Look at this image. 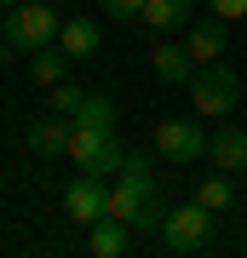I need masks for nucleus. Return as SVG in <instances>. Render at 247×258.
<instances>
[{
	"mask_svg": "<svg viewBox=\"0 0 247 258\" xmlns=\"http://www.w3.org/2000/svg\"><path fill=\"white\" fill-rule=\"evenodd\" d=\"M98 40H104V29L92 23V18H64V29H58V46H64L69 57H92Z\"/></svg>",
	"mask_w": 247,
	"mask_h": 258,
	"instance_id": "nucleus-14",
	"label": "nucleus"
},
{
	"mask_svg": "<svg viewBox=\"0 0 247 258\" xmlns=\"http://www.w3.org/2000/svg\"><path fill=\"white\" fill-rule=\"evenodd\" d=\"M64 63H69V52L58 46V40H52V46H40V52H29V75H35L46 92H52V86L64 81Z\"/></svg>",
	"mask_w": 247,
	"mask_h": 258,
	"instance_id": "nucleus-15",
	"label": "nucleus"
},
{
	"mask_svg": "<svg viewBox=\"0 0 247 258\" xmlns=\"http://www.w3.org/2000/svg\"><path fill=\"white\" fill-rule=\"evenodd\" d=\"M150 69H156L161 81H173V86H190L195 81V57H190L184 40H156V46H150Z\"/></svg>",
	"mask_w": 247,
	"mask_h": 258,
	"instance_id": "nucleus-10",
	"label": "nucleus"
},
{
	"mask_svg": "<svg viewBox=\"0 0 247 258\" xmlns=\"http://www.w3.org/2000/svg\"><path fill=\"white\" fill-rule=\"evenodd\" d=\"M156 35H178V29H190L195 18V0H144V12H138Z\"/></svg>",
	"mask_w": 247,
	"mask_h": 258,
	"instance_id": "nucleus-13",
	"label": "nucleus"
},
{
	"mask_svg": "<svg viewBox=\"0 0 247 258\" xmlns=\"http://www.w3.org/2000/svg\"><path fill=\"white\" fill-rule=\"evenodd\" d=\"M104 212H110V184H104L98 172H75L69 189H64V218L81 224V230H92Z\"/></svg>",
	"mask_w": 247,
	"mask_h": 258,
	"instance_id": "nucleus-7",
	"label": "nucleus"
},
{
	"mask_svg": "<svg viewBox=\"0 0 247 258\" xmlns=\"http://www.w3.org/2000/svg\"><path fill=\"white\" fill-rule=\"evenodd\" d=\"M86 252H92V258H121V252H132V230L104 212V218L86 230Z\"/></svg>",
	"mask_w": 247,
	"mask_h": 258,
	"instance_id": "nucleus-12",
	"label": "nucleus"
},
{
	"mask_svg": "<svg viewBox=\"0 0 247 258\" xmlns=\"http://www.w3.org/2000/svg\"><path fill=\"white\" fill-rule=\"evenodd\" d=\"M69 161L81 166V172L110 178V172H121L127 149H121L115 126H98V120H75V126H69Z\"/></svg>",
	"mask_w": 247,
	"mask_h": 258,
	"instance_id": "nucleus-2",
	"label": "nucleus"
},
{
	"mask_svg": "<svg viewBox=\"0 0 247 258\" xmlns=\"http://www.w3.org/2000/svg\"><path fill=\"white\" fill-rule=\"evenodd\" d=\"M207 12H219L224 23H236V18H247V0H207Z\"/></svg>",
	"mask_w": 247,
	"mask_h": 258,
	"instance_id": "nucleus-19",
	"label": "nucleus"
},
{
	"mask_svg": "<svg viewBox=\"0 0 247 258\" xmlns=\"http://www.w3.org/2000/svg\"><path fill=\"white\" fill-rule=\"evenodd\" d=\"M190 103H195L202 120H224V115L241 103V75L230 69L224 57H219V63H202L195 81H190Z\"/></svg>",
	"mask_w": 247,
	"mask_h": 258,
	"instance_id": "nucleus-3",
	"label": "nucleus"
},
{
	"mask_svg": "<svg viewBox=\"0 0 247 258\" xmlns=\"http://www.w3.org/2000/svg\"><path fill=\"white\" fill-rule=\"evenodd\" d=\"M0 52H6V23H0Z\"/></svg>",
	"mask_w": 247,
	"mask_h": 258,
	"instance_id": "nucleus-21",
	"label": "nucleus"
},
{
	"mask_svg": "<svg viewBox=\"0 0 247 258\" xmlns=\"http://www.w3.org/2000/svg\"><path fill=\"white\" fill-rule=\"evenodd\" d=\"M184 46H190L195 69H202V63H219V57H224V46H230V29H224V18H219V12H207V18L195 23L190 35H184Z\"/></svg>",
	"mask_w": 247,
	"mask_h": 258,
	"instance_id": "nucleus-9",
	"label": "nucleus"
},
{
	"mask_svg": "<svg viewBox=\"0 0 247 258\" xmlns=\"http://www.w3.org/2000/svg\"><path fill=\"white\" fill-rule=\"evenodd\" d=\"M81 103H86L81 86H69V81H58V86H52V109H58V115H69V120H75V115H81Z\"/></svg>",
	"mask_w": 247,
	"mask_h": 258,
	"instance_id": "nucleus-17",
	"label": "nucleus"
},
{
	"mask_svg": "<svg viewBox=\"0 0 247 258\" xmlns=\"http://www.w3.org/2000/svg\"><path fill=\"white\" fill-rule=\"evenodd\" d=\"M75 120H98V126H115V103L86 92V103H81V115H75Z\"/></svg>",
	"mask_w": 247,
	"mask_h": 258,
	"instance_id": "nucleus-18",
	"label": "nucleus"
},
{
	"mask_svg": "<svg viewBox=\"0 0 247 258\" xmlns=\"http://www.w3.org/2000/svg\"><path fill=\"white\" fill-rule=\"evenodd\" d=\"M110 218H121L127 230H150V235L161 230L167 201H161V184H156V172H150L144 155H127V161H121V172H115V184H110Z\"/></svg>",
	"mask_w": 247,
	"mask_h": 258,
	"instance_id": "nucleus-1",
	"label": "nucleus"
},
{
	"mask_svg": "<svg viewBox=\"0 0 247 258\" xmlns=\"http://www.w3.org/2000/svg\"><path fill=\"white\" fill-rule=\"evenodd\" d=\"M58 29H64V18H58L46 0H18L6 18V46L12 52H40L58 40Z\"/></svg>",
	"mask_w": 247,
	"mask_h": 258,
	"instance_id": "nucleus-4",
	"label": "nucleus"
},
{
	"mask_svg": "<svg viewBox=\"0 0 247 258\" xmlns=\"http://www.w3.org/2000/svg\"><path fill=\"white\" fill-rule=\"evenodd\" d=\"M104 12H110V18H138L144 0H104Z\"/></svg>",
	"mask_w": 247,
	"mask_h": 258,
	"instance_id": "nucleus-20",
	"label": "nucleus"
},
{
	"mask_svg": "<svg viewBox=\"0 0 247 258\" xmlns=\"http://www.w3.org/2000/svg\"><path fill=\"white\" fill-rule=\"evenodd\" d=\"M161 252H202L207 241H213V212L202 201H190V207H167V218H161Z\"/></svg>",
	"mask_w": 247,
	"mask_h": 258,
	"instance_id": "nucleus-5",
	"label": "nucleus"
},
{
	"mask_svg": "<svg viewBox=\"0 0 247 258\" xmlns=\"http://www.w3.org/2000/svg\"><path fill=\"white\" fill-rule=\"evenodd\" d=\"M156 155L173 161V166H195V161L207 155L202 115H195V120H161V126H156Z\"/></svg>",
	"mask_w": 247,
	"mask_h": 258,
	"instance_id": "nucleus-6",
	"label": "nucleus"
},
{
	"mask_svg": "<svg viewBox=\"0 0 247 258\" xmlns=\"http://www.w3.org/2000/svg\"><path fill=\"white\" fill-rule=\"evenodd\" d=\"M0 6H6V12H12V6H18V0H0Z\"/></svg>",
	"mask_w": 247,
	"mask_h": 258,
	"instance_id": "nucleus-22",
	"label": "nucleus"
},
{
	"mask_svg": "<svg viewBox=\"0 0 247 258\" xmlns=\"http://www.w3.org/2000/svg\"><path fill=\"white\" fill-rule=\"evenodd\" d=\"M69 126H75V120L52 109L46 120H35V126H29V149H35L40 161H58V155H69Z\"/></svg>",
	"mask_w": 247,
	"mask_h": 258,
	"instance_id": "nucleus-11",
	"label": "nucleus"
},
{
	"mask_svg": "<svg viewBox=\"0 0 247 258\" xmlns=\"http://www.w3.org/2000/svg\"><path fill=\"white\" fill-rule=\"evenodd\" d=\"M195 201H202L207 212H230V207H236V184H230V172L202 178V184H195Z\"/></svg>",
	"mask_w": 247,
	"mask_h": 258,
	"instance_id": "nucleus-16",
	"label": "nucleus"
},
{
	"mask_svg": "<svg viewBox=\"0 0 247 258\" xmlns=\"http://www.w3.org/2000/svg\"><path fill=\"white\" fill-rule=\"evenodd\" d=\"M207 161L219 166V172H247V126H219L207 132Z\"/></svg>",
	"mask_w": 247,
	"mask_h": 258,
	"instance_id": "nucleus-8",
	"label": "nucleus"
}]
</instances>
